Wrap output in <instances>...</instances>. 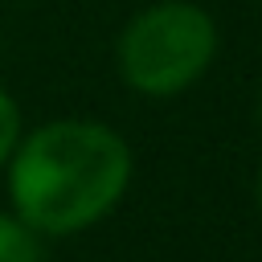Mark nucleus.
Listing matches in <instances>:
<instances>
[{"label": "nucleus", "mask_w": 262, "mask_h": 262, "mask_svg": "<svg viewBox=\"0 0 262 262\" xmlns=\"http://www.w3.org/2000/svg\"><path fill=\"white\" fill-rule=\"evenodd\" d=\"M131 172V143L111 123L61 115L25 127L12 160L4 164L8 209L45 242L74 237L115 213L127 196Z\"/></svg>", "instance_id": "obj_1"}, {"label": "nucleus", "mask_w": 262, "mask_h": 262, "mask_svg": "<svg viewBox=\"0 0 262 262\" xmlns=\"http://www.w3.org/2000/svg\"><path fill=\"white\" fill-rule=\"evenodd\" d=\"M217 57V20L192 0H160L139 8L119 41L115 66L127 90L143 98H172L205 78Z\"/></svg>", "instance_id": "obj_2"}, {"label": "nucleus", "mask_w": 262, "mask_h": 262, "mask_svg": "<svg viewBox=\"0 0 262 262\" xmlns=\"http://www.w3.org/2000/svg\"><path fill=\"white\" fill-rule=\"evenodd\" d=\"M0 262H45V237L12 209H0Z\"/></svg>", "instance_id": "obj_3"}, {"label": "nucleus", "mask_w": 262, "mask_h": 262, "mask_svg": "<svg viewBox=\"0 0 262 262\" xmlns=\"http://www.w3.org/2000/svg\"><path fill=\"white\" fill-rule=\"evenodd\" d=\"M20 135H25L20 102L12 98V90H8V86H0V172H4V164L12 160V151H16Z\"/></svg>", "instance_id": "obj_4"}, {"label": "nucleus", "mask_w": 262, "mask_h": 262, "mask_svg": "<svg viewBox=\"0 0 262 262\" xmlns=\"http://www.w3.org/2000/svg\"><path fill=\"white\" fill-rule=\"evenodd\" d=\"M254 196H258V209H262V172H258V180H254Z\"/></svg>", "instance_id": "obj_5"}, {"label": "nucleus", "mask_w": 262, "mask_h": 262, "mask_svg": "<svg viewBox=\"0 0 262 262\" xmlns=\"http://www.w3.org/2000/svg\"><path fill=\"white\" fill-rule=\"evenodd\" d=\"M258 123H262V94H258Z\"/></svg>", "instance_id": "obj_6"}]
</instances>
